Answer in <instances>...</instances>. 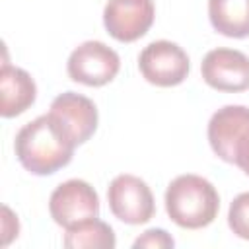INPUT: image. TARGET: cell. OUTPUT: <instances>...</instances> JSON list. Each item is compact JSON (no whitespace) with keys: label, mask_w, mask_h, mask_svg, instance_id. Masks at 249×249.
Listing matches in <instances>:
<instances>
[{"label":"cell","mask_w":249,"mask_h":249,"mask_svg":"<svg viewBox=\"0 0 249 249\" xmlns=\"http://www.w3.org/2000/svg\"><path fill=\"white\" fill-rule=\"evenodd\" d=\"M165 210L179 228L198 230L214 222L220 210L216 187L195 173L175 177L165 191Z\"/></svg>","instance_id":"7a4b0ae2"},{"label":"cell","mask_w":249,"mask_h":249,"mask_svg":"<svg viewBox=\"0 0 249 249\" xmlns=\"http://www.w3.org/2000/svg\"><path fill=\"white\" fill-rule=\"evenodd\" d=\"M121 68L119 54L101 41H86L78 45L66 62L68 76L84 86L99 88L109 84Z\"/></svg>","instance_id":"8992f818"},{"label":"cell","mask_w":249,"mask_h":249,"mask_svg":"<svg viewBox=\"0 0 249 249\" xmlns=\"http://www.w3.org/2000/svg\"><path fill=\"white\" fill-rule=\"evenodd\" d=\"M76 144L47 113L23 124L14 150L19 163L33 175H51L70 163Z\"/></svg>","instance_id":"6da1fadb"},{"label":"cell","mask_w":249,"mask_h":249,"mask_svg":"<svg viewBox=\"0 0 249 249\" xmlns=\"http://www.w3.org/2000/svg\"><path fill=\"white\" fill-rule=\"evenodd\" d=\"M51 218L64 230L99 216V196L84 179H68L60 183L49 198Z\"/></svg>","instance_id":"5b68a950"},{"label":"cell","mask_w":249,"mask_h":249,"mask_svg":"<svg viewBox=\"0 0 249 249\" xmlns=\"http://www.w3.org/2000/svg\"><path fill=\"white\" fill-rule=\"evenodd\" d=\"M117 245L113 228L97 218L72 226L64 233V247L68 249H113Z\"/></svg>","instance_id":"4fadbf2b"},{"label":"cell","mask_w":249,"mask_h":249,"mask_svg":"<svg viewBox=\"0 0 249 249\" xmlns=\"http://www.w3.org/2000/svg\"><path fill=\"white\" fill-rule=\"evenodd\" d=\"M208 18L226 37H249V0H208Z\"/></svg>","instance_id":"7c38bea8"},{"label":"cell","mask_w":249,"mask_h":249,"mask_svg":"<svg viewBox=\"0 0 249 249\" xmlns=\"http://www.w3.org/2000/svg\"><path fill=\"white\" fill-rule=\"evenodd\" d=\"M241 171H243V173H245V175H249V163H247V165H245V167H243V169H241Z\"/></svg>","instance_id":"2e32d148"},{"label":"cell","mask_w":249,"mask_h":249,"mask_svg":"<svg viewBox=\"0 0 249 249\" xmlns=\"http://www.w3.org/2000/svg\"><path fill=\"white\" fill-rule=\"evenodd\" d=\"M107 202L113 216L130 226L150 222L156 212L154 195L148 183L130 173H121L109 183Z\"/></svg>","instance_id":"277c9868"},{"label":"cell","mask_w":249,"mask_h":249,"mask_svg":"<svg viewBox=\"0 0 249 249\" xmlns=\"http://www.w3.org/2000/svg\"><path fill=\"white\" fill-rule=\"evenodd\" d=\"M49 115L68 134V138L80 146L88 142L97 128V107L95 103L76 91H64L51 103Z\"/></svg>","instance_id":"30bf717a"},{"label":"cell","mask_w":249,"mask_h":249,"mask_svg":"<svg viewBox=\"0 0 249 249\" xmlns=\"http://www.w3.org/2000/svg\"><path fill=\"white\" fill-rule=\"evenodd\" d=\"M138 68L146 82L160 88H171L187 78L191 64L187 53L177 43L161 39L144 47L138 56Z\"/></svg>","instance_id":"52a82bcc"},{"label":"cell","mask_w":249,"mask_h":249,"mask_svg":"<svg viewBox=\"0 0 249 249\" xmlns=\"http://www.w3.org/2000/svg\"><path fill=\"white\" fill-rule=\"evenodd\" d=\"M202 80L218 91H245L249 89V56L235 49H212L204 54L200 64Z\"/></svg>","instance_id":"ba28073f"},{"label":"cell","mask_w":249,"mask_h":249,"mask_svg":"<svg viewBox=\"0 0 249 249\" xmlns=\"http://www.w3.org/2000/svg\"><path fill=\"white\" fill-rule=\"evenodd\" d=\"M208 142L220 160L243 169L249 163V107L218 109L208 121Z\"/></svg>","instance_id":"3957f363"},{"label":"cell","mask_w":249,"mask_h":249,"mask_svg":"<svg viewBox=\"0 0 249 249\" xmlns=\"http://www.w3.org/2000/svg\"><path fill=\"white\" fill-rule=\"evenodd\" d=\"M156 8L152 0H109L103 10L107 33L121 41L132 43L152 27Z\"/></svg>","instance_id":"9c48e42d"},{"label":"cell","mask_w":249,"mask_h":249,"mask_svg":"<svg viewBox=\"0 0 249 249\" xmlns=\"http://www.w3.org/2000/svg\"><path fill=\"white\" fill-rule=\"evenodd\" d=\"M175 245V241H173V237L165 231V230H148V231H144L134 243H132V247L134 249H140V247H156V249H163V247H173Z\"/></svg>","instance_id":"9a60e30c"},{"label":"cell","mask_w":249,"mask_h":249,"mask_svg":"<svg viewBox=\"0 0 249 249\" xmlns=\"http://www.w3.org/2000/svg\"><path fill=\"white\" fill-rule=\"evenodd\" d=\"M228 224L237 237L249 241V193H241L231 200Z\"/></svg>","instance_id":"5bb4252c"},{"label":"cell","mask_w":249,"mask_h":249,"mask_svg":"<svg viewBox=\"0 0 249 249\" xmlns=\"http://www.w3.org/2000/svg\"><path fill=\"white\" fill-rule=\"evenodd\" d=\"M37 97V86L33 78L8 62L2 64L0 70V115L4 119L18 117L25 113Z\"/></svg>","instance_id":"8fae6325"}]
</instances>
